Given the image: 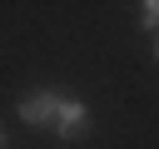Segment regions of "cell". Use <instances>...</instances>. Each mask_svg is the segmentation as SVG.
Returning a JSON list of instances; mask_svg holds the SVG:
<instances>
[{
  "label": "cell",
  "mask_w": 159,
  "mask_h": 149,
  "mask_svg": "<svg viewBox=\"0 0 159 149\" xmlns=\"http://www.w3.org/2000/svg\"><path fill=\"white\" fill-rule=\"evenodd\" d=\"M154 65H159V35H154Z\"/></svg>",
  "instance_id": "277c9868"
},
{
  "label": "cell",
  "mask_w": 159,
  "mask_h": 149,
  "mask_svg": "<svg viewBox=\"0 0 159 149\" xmlns=\"http://www.w3.org/2000/svg\"><path fill=\"white\" fill-rule=\"evenodd\" d=\"M0 149H5V134H0Z\"/></svg>",
  "instance_id": "5b68a950"
},
{
  "label": "cell",
  "mask_w": 159,
  "mask_h": 149,
  "mask_svg": "<svg viewBox=\"0 0 159 149\" xmlns=\"http://www.w3.org/2000/svg\"><path fill=\"white\" fill-rule=\"evenodd\" d=\"M139 25L144 30H159V0H144L139 5Z\"/></svg>",
  "instance_id": "3957f363"
},
{
  "label": "cell",
  "mask_w": 159,
  "mask_h": 149,
  "mask_svg": "<svg viewBox=\"0 0 159 149\" xmlns=\"http://www.w3.org/2000/svg\"><path fill=\"white\" fill-rule=\"evenodd\" d=\"M60 99H65V94H55V89H40V94L20 99V104H15V114H20V124H35V129H55V109H60Z\"/></svg>",
  "instance_id": "6da1fadb"
},
{
  "label": "cell",
  "mask_w": 159,
  "mask_h": 149,
  "mask_svg": "<svg viewBox=\"0 0 159 149\" xmlns=\"http://www.w3.org/2000/svg\"><path fill=\"white\" fill-rule=\"evenodd\" d=\"M89 134V104L84 99H60V109H55V139H84Z\"/></svg>",
  "instance_id": "7a4b0ae2"
}]
</instances>
